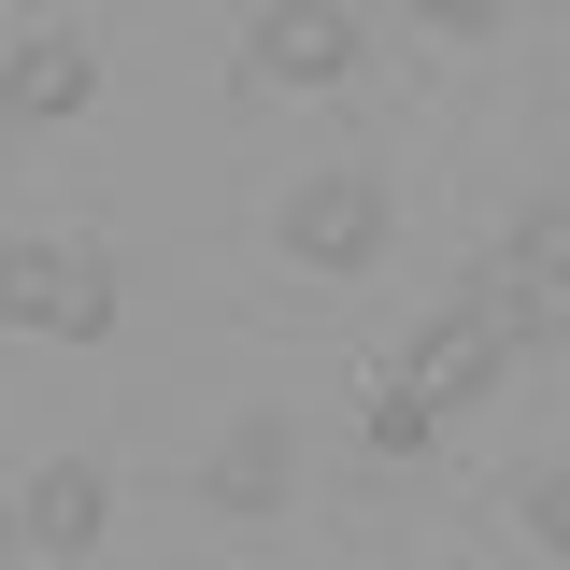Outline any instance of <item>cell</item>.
Masks as SVG:
<instances>
[{"instance_id":"obj_4","label":"cell","mask_w":570,"mask_h":570,"mask_svg":"<svg viewBox=\"0 0 570 570\" xmlns=\"http://www.w3.org/2000/svg\"><path fill=\"white\" fill-rule=\"evenodd\" d=\"M243 71L285 86V100H299V86H343V71H356V14H343V0H272L257 43H243Z\"/></svg>"},{"instance_id":"obj_8","label":"cell","mask_w":570,"mask_h":570,"mask_svg":"<svg viewBox=\"0 0 570 570\" xmlns=\"http://www.w3.org/2000/svg\"><path fill=\"white\" fill-rule=\"evenodd\" d=\"M499 272H513V285H542V299H557V285H570V200H542V214H528Z\"/></svg>"},{"instance_id":"obj_5","label":"cell","mask_w":570,"mask_h":570,"mask_svg":"<svg viewBox=\"0 0 570 570\" xmlns=\"http://www.w3.org/2000/svg\"><path fill=\"white\" fill-rule=\"evenodd\" d=\"M100 513H115V471H100V456H43L29 499H14V542H29V557H86Z\"/></svg>"},{"instance_id":"obj_1","label":"cell","mask_w":570,"mask_h":570,"mask_svg":"<svg viewBox=\"0 0 570 570\" xmlns=\"http://www.w3.org/2000/svg\"><path fill=\"white\" fill-rule=\"evenodd\" d=\"M542 314H557L542 285L485 272V285H471V299H456V314H442V328H428L414 356H400V385H385V414H371V442H385V456H414V442H428L442 414H456V400H485L499 371H513V356L542 343Z\"/></svg>"},{"instance_id":"obj_3","label":"cell","mask_w":570,"mask_h":570,"mask_svg":"<svg viewBox=\"0 0 570 570\" xmlns=\"http://www.w3.org/2000/svg\"><path fill=\"white\" fill-rule=\"evenodd\" d=\"M285 257H299V272H371V257H385V186H371V171H314V186H299V200H285Z\"/></svg>"},{"instance_id":"obj_7","label":"cell","mask_w":570,"mask_h":570,"mask_svg":"<svg viewBox=\"0 0 570 570\" xmlns=\"http://www.w3.org/2000/svg\"><path fill=\"white\" fill-rule=\"evenodd\" d=\"M285 471H299L285 414H243V428L200 456V499H214V513H285Z\"/></svg>"},{"instance_id":"obj_9","label":"cell","mask_w":570,"mask_h":570,"mask_svg":"<svg viewBox=\"0 0 570 570\" xmlns=\"http://www.w3.org/2000/svg\"><path fill=\"white\" fill-rule=\"evenodd\" d=\"M528 528H542V542L570 557V471H542V485H528Z\"/></svg>"},{"instance_id":"obj_10","label":"cell","mask_w":570,"mask_h":570,"mask_svg":"<svg viewBox=\"0 0 570 570\" xmlns=\"http://www.w3.org/2000/svg\"><path fill=\"white\" fill-rule=\"evenodd\" d=\"M414 14H428V29H456V43H485V29H499V0H414Z\"/></svg>"},{"instance_id":"obj_6","label":"cell","mask_w":570,"mask_h":570,"mask_svg":"<svg viewBox=\"0 0 570 570\" xmlns=\"http://www.w3.org/2000/svg\"><path fill=\"white\" fill-rule=\"evenodd\" d=\"M86 86H100L86 29H29V43L0 58V115H14V129H58V115H86Z\"/></svg>"},{"instance_id":"obj_2","label":"cell","mask_w":570,"mask_h":570,"mask_svg":"<svg viewBox=\"0 0 570 570\" xmlns=\"http://www.w3.org/2000/svg\"><path fill=\"white\" fill-rule=\"evenodd\" d=\"M0 314L43 343H100L115 328V257L100 243H0Z\"/></svg>"}]
</instances>
